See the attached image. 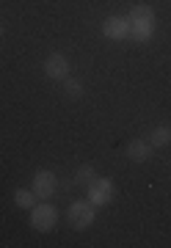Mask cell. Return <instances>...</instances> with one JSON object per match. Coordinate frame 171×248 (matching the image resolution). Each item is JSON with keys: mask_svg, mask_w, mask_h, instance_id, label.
<instances>
[{"mask_svg": "<svg viewBox=\"0 0 171 248\" xmlns=\"http://www.w3.org/2000/svg\"><path fill=\"white\" fill-rule=\"evenodd\" d=\"M14 202H17V207H33L36 204V193L33 190H17Z\"/></svg>", "mask_w": 171, "mask_h": 248, "instance_id": "8fae6325", "label": "cell"}, {"mask_svg": "<svg viewBox=\"0 0 171 248\" xmlns=\"http://www.w3.org/2000/svg\"><path fill=\"white\" fill-rule=\"evenodd\" d=\"M110 199H113V185H110L108 179H94L89 185V202L94 204V207L108 204Z\"/></svg>", "mask_w": 171, "mask_h": 248, "instance_id": "3957f363", "label": "cell"}, {"mask_svg": "<svg viewBox=\"0 0 171 248\" xmlns=\"http://www.w3.org/2000/svg\"><path fill=\"white\" fill-rule=\"evenodd\" d=\"M66 94H69V97H75V99H78V97H80V94H83V86H80V83H78V80H69V83H66Z\"/></svg>", "mask_w": 171, "mask_h": 248, "instance_id": "4fadbf2b", "label": "cell"}, {"mask_svg": "<svg viewBox=\"0 0 171 248\" xmlns=\"http://www.w3.org/2000/svg\"><path fill=\"white\" fill-rule=\"evenodd\" d=\"M102 33L108 39H127L130 36V19L127 17H108L102 22Z\"/></svg>", "mask_w": 171, "mask_h": 248, "instance_id": "8992f818", "label": "cell"}, {"mask_svg": "<svg viewBox=\"0 0 171 248\" xmlns=\"http://www.w3.org/2000/svg\"><path fill=\"white\" fill-rule=\"evenodd\" d=\"M171 143V127H155L149 133V146H169Z\"/></svg>", "mask_w": 171, "mask_h": 248, "instance_id": "9c48e42d", "label": "cell"}, {"mask_svg": "<svg viewBox=\"0 0 171 248\" xmlns=\"http://www.w3.org/2000/svg\"><path fill=\"white\" fill-rule=\"evenodd\" d=\"M149 155H152L149 141H130V143H127V157L135 160V163H144V160H149Z\"/></svg>", "mask_w": 171, "mask_h": 248, "instance_id": "52a82bcc", "label": "cell"}, {"mask_svg": "<svg viewBox=\"0 0 171 248\" xmlns=\"http://www.w3.org/2000/svg\"><path fill=\"white\" fill-rule=\"evenodd\" d=\"M58 221V210L53 204H33V213H31V226L36 232H50Z\"/></svg>", "mask_w": 171, "mask_h": 248, "instance_id": "6da1fadb", "label": "cell"}, {"mask_svg": "<svg viewBox=\"0 0 171 248\" xmlns=\"http://www.w3.org/2000/svg\"><path fill=\"white\" fill-rule=\"evenodd\" d=\"M155 31V22H130V36L135 42H146Z\"/></svg>", "mask_w": 171, "mask_h": 248, "instance_id": "ba28073f", "label": "cell"}, {"mask_svg": "<svg viewBox=\"0 0 171 248\" xmlns=\"http://www.w3.org/2000/svg\"><path fill=\"white\" fill-rule=\"evenodd\" d=\"M31 190L36 193V199H50L55 193V174L53 171H36Z\"/></svg>", "mask_w": 171, "mask_h": 248, "instance_id": "277c9868", "label": "cell"}, {"mask_svg": "<svg viewBox=\"0 0 171 248\" xmlns=\"http://www.w3.org/2000/svg\"><path fill=\"white\" fill-rule=\"evenodd\" d=\"M127 19L130 22H155V11H152V6H135Z\"/></svg>", "mask_w": 171, "mask_h": 248, "instance_id": "30bf717a", "label": "cell"}, {"mask_svg": "<svg viewBox=\"0 0 171 248\" xmlns=\"http://www.w3.org/2000/svg\"><path fill=\"white\" fill-rule=\"evenodd\" d=\"M69 223H72L75 229H89L91 223H94V204H86V202H75L69 207V213H66Z\"/></svg>", "mask_w": 171, "mask_h": 248, "instance_id": "7a4b0ae2", "label": "cell"}, {"mask_svg": "<svg viewBox=\"0 0 171 248\" xmlns=\"http://www.w3.org/2000/svg\"><path fill=\"white\" fill-rule=\"evenodd\" d=\"M0 33H3V25H0Z\"/></svg>", "mask_w": 171, "mask_h": 248, "instance_id": "5bb4252c", "label": "cell"}, {"mask_svg": "<svg viewBox=\"0 0 171 248\" xmlns=\"http://www.w3.org/2000/svg\"><path fill=\"white\" fill-rule=\"evenodd\" d=\"M42 66H45V75H47V78H53V80H63V78H66V72H69V61H66L61 53L47 55Z\"/></svg>", "mask_w": 171, "mask_h": 248, "instance_id": "5b68a950", "label": "cell"}, {"mask_svg": "<svg viewBox=\"0 0 171 248\" xmlns=\"http://www.w3.org/2000/svg\"><path fill=\"white\" fill-rule=\"evenodd\" d=\"M78 182H80V185H91V182H94V169H91V166H80V169H78Z\"/></svg>", "mask_w": 171, "mask_h": 248, "instance_id": "7c38bea8", "label": "cell"}]
</instances>
